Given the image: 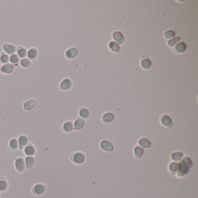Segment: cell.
Wrapping results in <instances>:
<instances>
[{
  "label": "cell",
  "mask_w": 198,
  "mask_h": 198,
  "mask_svg": "<svg viewBox=\"0 0 198 198\" xmlns=\"http://www.w3.org/2000/svg\"><path fill=\"white\" fill-rule=\"evenodd\" d=\"M15 69V66L13 64L11 63H6L4 64L0 69V70L4 74H11L12 73Z\"/></svg>",
  "instance_id": "obj_1"
},
{
  "label": "cell",
  "mask_w": 198,
  "mask_h": 198,
  "mask_svg": "<svg viewBox=\"0 0 198 198\" xmlns=\"http://www.w3.org/2000/svg\"><path fill=\"white\" fill-rule=\"evenodd\" d=\"M46 191V187L45 185L42 184H37L36 185L33 189V191L35 195H40L43 194Z\"/></svg>",
  "instance_id": "obj_2"
},
{
  "label": "cell",
  "mask_w": 198,
  "mask_h": 198,
  "mask_svg": "<svg viewBox=\"0 0 198 198\" xmlns=\"http://www.w3.org/2000/svg\"><path fill=\"white\" fill-rule=\"evenodd\" d=\"M3 50L8 55H12L14 54L16 52V47L13 46L12 44H4L3 45Z\"/></svg>",
  "instance_id": "obj_3"
},
{
  "label": "cell",
  "mask_w": 198,
  "mask_h": 198,
  "mask_svg": "<svg viewBox=\"0 0 198 198\" xmlns=\"http://www.w3.org/2000/svg\"><path fill=\"white\" fill-rule=\"evenodd\" d=\"M15 167L16 170L19 171V172H21L23 171L25 169V161L24 159L23 158H18L16 159V162H15Z\"/></svg>",
  "instance_id": "obj_4"
},
{
  "label": "cell",
  "mask_w": 198,
  "mask_h": 198,
  "mask_svg": "<svg viewBox=\"0 0 198 198\" xmlns=\"http://www.w3.org/2000/svg\"><path fill=\"white\" fill-rule=\"evenodd\" d=\"M72 86V82L68 79H65L62 81L59 87L62 90H67L69 89Z\"/></svg>",
  "instance_id": "obj_5"
},
{
  "label": "cell",
  "mask_w": 198,
  "mask_h": 198,
  "mask_svg": "<svg viewBox=\"0 0 198 198\" xmlns=\"http://www.w3.org/2000/svg\"><path fill=\"white\" fill-rule=\"evenodd\" d=\"M85 157L81 153H76L74 154L72 157V160L77 164H81L84 162Z\"/></svg>",
  "instance_id": "obj_6"
},
{
  "label": "cell",
  "mask_w": 198,
  "mask_h": 198,
  "mask_svg": "<svg viewBox=\"0 0 198 198\" xmlns=\"http://www.w3.org/2000/svg\"><path fill=\"white\" fill-rule=\"evenodd\" d=\"M27 56H28L29 60L34 62L38 56V51L36 48H32L28 51L27 53Z\"/></svg>",
  "instance_id": "obj_7"
},
{
  "label": "cell",
  "mask_w": 198,
  "mask_h": 198,
  "mask_svg": "<svg viewBox=\"0 0 198 198\" xmlns=\"http://www.w3.org/2000/svg\"><path fill=\"white\" fill-rule=\"evenodd\" d=\"M79 51L78 48H71L69 50H68L65 53L66 56L68 59H73L74 58L77 54Z\"/></svg>",
  "instance_id": "obj_8"
},
{
  "label": "cell",
  "mask_w": 198,
  "mask_h": 198,
  "mask_svg": "<svg viewBox=\"0 0 198 198\" xmlns=\"http://www.w3.org/2000/svg\"><path fill=\"white\" fill-rule=\"evenodd\" d=\"M18 142H19V147L20 149H23L24 148V147L26 145V144L28 143L29 142V139L28 138L25 136H21L19 138V140H18Z\"/></svg>",
  "instance_id": "obj_9"
},
{
  "label": "cell",
  "mask_w": 198,
  "mask_h": 198,
  "mask_svg": "<svg viewBox=\"0 0 198 198\" xmlns=\"http://www.w3.org/2000/svg\"><path fill=\"white\" fill-rule=\"evenodd\" d=\"M101 148L106 151H112L113 149L112 144L108 141H103L101 144Z\"/></svg>",
  "instance_id": "obj_10"
},
{
  "label": "cell",
  "mask_w": 198,
  "mask_h": 198,
  "mask_svg": "<svg viewBox=\"0 0 198 198\" xmlns=\"http://www.w3.org/2000/svg\"><path fill=\"white\" fill-rule=\"evenodd\" d=\"M36 105V101L33 99H30L28 101H26L25 103H24V108L27 111H30L31 109H32V108H33V107L35 106Z\"/></svg>",
  "instance_id": "obj_11"
},
{
  "label": "cell",
  "mask_w": 198,
  "mask_h": 198,
  "mask_svg": "<svg viewBox=\"0 0 198 198\" xmlns=\"http://www.w3.org/2000/svg\"><path fill=\"white\" fill-rule=\"evenodd\" d=\"M115 116L112 113H105L103 117H102V120L105 123H108L111 122L113 119H114Z\"/></svg>",
  "instance_id": "obj_12"
},
{
  "label": "cell",
  "mask_w": 198,
  "mask_h": 198,
  "mask_svg": "<svg viewBox=\"0 0 198 198\" xmlns=\"http://www.w3.org/2000/svg\"><path fill=\"white\" fill-rule=\"evenodd\" d=\"M20 64L21 65V66H22L23 68L25 69H29L31 66V61L28 59V58H23L21 59L20 61Z\"/></svg>",
  "instance_id": "obj_13"
},
{
  "label": "cell",
  "mask_w": 198,
  "mask_h": 198,
  "mask_svg": "<svg viewBox=\"0 0 198 198\" xmlns=\"http://www.w3.org/2000/svg\"><path fill=\"white\" fill-rule=\"evenodd\" d=\"M17 55L19 56V58H25V57L27 55L28 52H27V50L25 48H23L22 47H20L17 48Z\"/></svg>",
  "instance_id": "obj_14"
},
{
  "label": "cell",
  "mask_w": 198,
  "mask_h": 198,
  "mask_svg": "<svg viewBox=\"0 0 198 198\" xmlns=\"http://www.w3.org/2000/svg\"><path fill=\"white\" fill-rule=\"evenodd\" d=\"M178 168H179V172H178L179 176H183L185 175L188 171L187 167L184 166L183 164H179Z\"/></svg>",
  "instance_id": "obj_15"
},
{
  "label": "cell",
  "mask_w": 198,
  "mask_h": 198,
  "mask_svg": "<svg viewBox=\"0 0 198 198\" xmlns=\"http://www.w3.org/2000/svg\"><path fill=\"white\" fill-rule=\"evenodd\" d=\"M36 152L35 148L32 145H28L27 146L25 149V153L26 155L30 156V155H34Z\"/></svg>",
  "instance_id": "obj_16"
},
{
  "label": "cell",
  "mask_w": 198,
  "mask_h": 198,
  "mask_svg": "<svg viewBox=\"0 0 198 198\" xmlns=\"http://www.w3.org/2000/svg\"><path fill=\"white\" fill-rule=\"evenodd\" d=\"M161 121H162V123L165 126L170 127L172 125V121H171V119L168 116H166V115L162 116L161 119Z\"/></svg>",
  "instance_id": "obj_17"
},
{
  "label": "cell",
  "mask_w": 198,
  "mask_h": 198,
  "mask_svg": "<svg viewBox=\"0 0 198 198\" xmlns=\"http://www.w3.org/2000/svg\"><path fill=\"white\" fill-rule=\"evenodd\" d=\"M34 161H35V160H34V158L33 157H32V156L26 157L25 159V163H26L25 164H26V168L28 169L30 168L33 166V165L34 163Z\"/></svg>",
  "instance_id": "obj_18"
},
{
  "label": "cell",
  "mask_w": 198,
  "mask_h": 198,
  "mask_svg": "<svg viewBox=\"0 0 198 198\" xmlns=\"http://www.w3.org/2000/svg\"><path fill=\"white\" fill-rule=\"evenodd\" d=\"M109 48L111 50V51L115 52H118L120 51V47L119 44L114 41H112L110 42Z\"/></svg>",
  "instance_id": "obj_19"
},
{
  "label": "cell",
  "mask_w": 198,
  "mask_h": 198,
  "mask_svg": "<svg viewBox=\"0 0 198 198\" xmlns=\"http://www.w3.org/2000/svg\"><path fill=\"white\" fill-rule=\"evenodd\" d=\"M177 52H183L185 51L186 50V46L184 43L183 42H180L178 43L176 45L175 49H174Z\"/></svg>",
  "instance_id": "obj_20"
},
{
  "label": "cell",
  "mask_w": 198,
  "mask_h": 198,
  "mask_svg": "<svg viewBox=\"0 0 198 198\" xmlns=\"http://www.w3.org/2000/svg\"><path fill=\"white\" fill-rule=\"evenodd\" d=\"M113 37L115 41L119 42L120 43L123 42L124 41V40L123 34L119 32H115L113 35Z\"/></svg>",
  "instance_id": "obj_21"
},
{
  "label": "cell",
  "mask_w": 198,
  "mask_h": 198,
  "mask_svg": "<svg viewBox=\"0 0 198 198\" xmlns=\"http://www.w3.org/2000/svg\"><path fill=\"white\" fill-rule=\"evenodd\" d=\"M139 144L144 148H149L151 145L150 142L146 138H141L139 141Z\"/></svg>",
  "instance_id": "obj_22"
},
{
  "label": "cell",
  "mask_w": 198,
  "mask_h": 198,
  "mask_svg": "<svg viewBox=\"0 0 198 198\" xmlns=\"http://www.w3.org/2000/svg\"><path fill=\"white\" fill-rule=\"evenodd\" d=\"M63 130L66 132H69L73 130V124L71 121L66 122L63 126Z\"/></svg>",
  "instance_id": "obj_23"
},
{
  "label": "cell",
  "mask_w": 198,
  "mask_h": 198,
  "mask_svg": "<svg viewBox=\"0 0 198 198\" xmlns=\"http://www.w3.org/2000/svg\"><path fill=\"white\" fill-rule=\"evenodd\" d=\"M9 60L11 63V64H17L19 63V57L17 54H12L11 55L9 58Z\"/></svg>",
  "instance_id": "obj_24"
},
{
  "label": "cell",
  "mask_w": 198,
  "mask_h": 198,
  "mask_svg": "<svg viewBox=\"0 0 198 198\" xmlns=\"http://www.w3.org/2000/svg\"><path fill=\"white\" fill-rule=\"evenodd\" d=\"M84 120L81 118H79L75 123V127L77 130H80L83 127Z\"/></svg>",
  "instance_id": "obj_25"
},
{
  "label": "cell",
  "mask_w": 198,
  "mask_h": 198,
  "mask_svg": "<svg viewBox=\"0 0 198 198\" xmlns=\"http://www.w3.org/2000/svg\"><path fill=\"white\" fill-rule=\"evenodd\" d=\"M8 188V184L4 179H0V191H5Z\"/></svg>",
  "instance_id": "obj_26"
},
{
  "label": "cell",
  "mask_w": 198,
  "mask_h": 198,
  "mask_svg": "<svg viewBox=\"0 0 198 198\" xmlns=\"http://www.w3.org/2000/svg\"><path fill=\"white\" fill-rule=\"evenodd\" d=\"M0 61L3 64L8 63V62L9 61V55L5 53H2L1 56H0Z\"/></svg>",
  "instance_id": "obj_27"
},
{
  "label": "cell",
  "mask_w": 198,
  "mask_h": 198,
  "mask_svg": "<svg viewBox=\"0 0 198 198\" xmlns=\"http://www.w3.org/2000/svg\"><path fill=\"white\" fill-rule=\"evenodd\" d=\"M180 38L179 37H176L175 38H173L170 40H168L167 41V44L168 46L170 47H173L176 44H177L179 41H180Z\"/></svg>",
  "instance_id": "obj_28"
},
{
  "label": "cell",
  "mask_w": 198,
  "mask_h": 198,
  "mask_svg": "<svg viewBox=\"0 0 198 198\" xmlns=\"http://www.w3.org/2000/svg\"><path fill=\"white\" fill-rule=\"evenodd\" d=\"M141 66L144 69H149L151 66V62L149 59H145L141 62Z\"/></svg>",
  "instance_id": "obj_29"
},
{
  "label": "cell",
  "mask_w": 198,
  "mask_h": 198,
  "mask_svg": "<svg viewBox=\"0 0 198 198\" xmlns=\"http://www.w3.org/2000/svg\"><path fill=\"white\" fill-rule=\"evenodd\" d=\"M9 147L12 150H15L18 147V142L16 139H12L9 142Z\"/></svg>",
  "instance_id": "obj_30"
},
{
  "label": "cell",
  "mask_w": 198,
  "mask_h": 198,
  "mask_svg": "<svg viewBox=\"0 0 198 198\" xmlns=\"http://www.w3.org/2000/svg\"><path fill=\"white\" fill-rule=\"evenodd\" d=\"M183 155V153L181 152H175V153H172L171 158H172V160H174L175 161H178V160H180L181 159Z\"/></svg>",
  "instance_id": "obj_31"
},
{
  "label": "cell",
  "mask_w": 198,
  "mask_h": 198,
  "mask_svg": "<svg viewBox=\"0 0 198 198\" xmlns=\"http://www.w3.org/2000/svg\"><path fill=\"white\" fill-rule=\"evenodd\" d=\"M134 152L137 157H141L144 153V150L140 146H136L134 149Z\"/></svg>",
  "instance_id": "obj_32"
},
{
  "label": "cell",
  "mask_w": 198,
  "mask_h": 198,
  "mask_svg": "<svg viewBox=\"0 0 198 198\" xmlns=\"http://www.w3.org/2000/svg\"><path fill=\"white\" fill-rule=\"evenodd\" d=\"M80 116L82 117H84V118H87L89 116V111H88V110L87 109H85V108H83L82 109L80 110Z\"/></svg>",
  "instance_id": "obj_33"
},
{
  "label": "cell",
  "mask_w": 198,
  "mask_h": 198,
  "mask_svg": "<svg viewBox=\"0 0 198 198\" xmlns=\"http://www.w3.org/2000/svg\"><path fill=\"white\" fill-rule=\"evenodd\" d=\"M183 164L185 166L187 167H191L192 166V161L191 160V159L188 158H185L183 161H182Z\"/></svg>",
  "instance_id": "obj_34"
},
{
  "label": "cell",
  "mask_w": 198,
  "mask_h": 198,
  "mask_svg": "<svg viewBox=\"0 0 198 198\" xmlns=\"http://www.w3.org/2000/svg\"><path fill=\"white\" fill-rule=\"evenodd\" d=\"M164 35L166 38H171L175 36V33L172 30H168L164 33Z\"/></svg>",
  "instance_id": "obj_35"
},
{
  "label": "cell",
  "mask_w": 198,
  "mask_h": 198,
  "mask_svg": "<svg viewBox=\"0 0 198 198\" xmlns=\"http://www.w3.org/2000/svg\"><path fill=\"white\" fill-rule=\"evenodd\" d=\"M179 164L177 163H172L170 165V169L172 171H176L178 170Z\"/></svg>",
  "instance_id": "obj_36"
}]
</instances>
